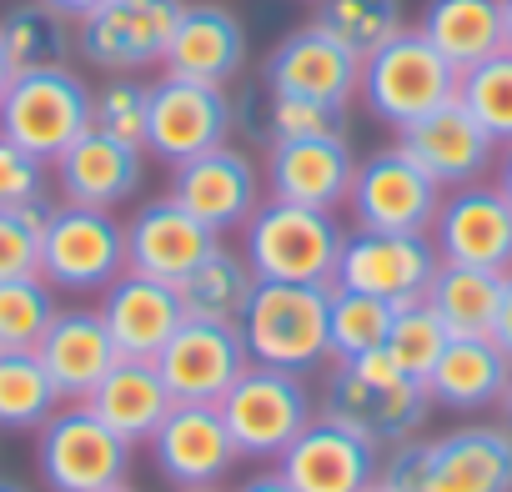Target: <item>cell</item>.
<instances>
[{"instance_id": "cell-1", "label": "cell", "mask_w": 512, "mask_h": 492, "mask_svg": "<svg viewBox=\"0 0 512 492\" xmlns=\"http://www.w3.org/2000/svg\"><path fill=\"white\" fill-rule=\"evenodd\" d=\"M377 482L392 492H512V427L462 422L442 437H407L382 452Z\"/></svg>"}, {"instance_id": "cell-2", "label": "cell", "mask_w": 512, "mask_h": 492, "mask_svg": "<svg viewBox=\"0 0 512 492\" xmlns=\"http://www.w3.org/2000/svg\"><path fill=\"white\" fill-rule=\"evenodd\" d=\"M317 412L387 452L427 427L432 397H427V382L407 377L387 352H367V357H347L327 367Z\"/></svg>"}, {"instance_id": "cell-3", "label": "cell", "mask_w": 512, "mask_h": 492, "mask_svg": "<svg viewBox=\"0 0 512 492\" xmlns=\"http://www.w3.org/2000/svg\"><path fill=\"white\" fill-rule=\"evenodd\" d=\"M342 241H347V231H342L337 211H312V206L267 196L241 226V257L251 262L256 282L332 287Z\"/></svg>"}, {"instance_id": "cell-4", "label": "cell", "mask_w": 512, "mask_h": 492, "mask_svg": "<svg viewBox=\"0 0 512 492\" xmlns=\"http://www.w3.org/2000/svg\"><path fill=\"white\" fill-rule=\"evenodd\" d=\"M246 357L256 367H282V372H317L332 362L327 347V287L307 282H256L241 322H236Z\"/></svg>"}, {"instance_id": "cell-5", "label": "cell", "mask_w": 512, "mask_h": 492, "mask_svg": "<svg viewBox=\"0 0 512 492\" xmlns=\"http://www.w3.org/2000/svg\"><path fill=\"white\" fill-rule=\"evenodd\" d=\"M457 71L427 46V36L417 26L397 31L382 51H372L362 61V86H357V101L367 106L372 121L402 131L422 116H432L437 106L457 101Z\"/></svg>"}, {"instance_id": "cell-6", "label": "cell", "mask_w": 512, "mask_h": 492, "mask_svg": "<svg viewBox=\"0 0 512 492\" xmlns=\"http://www.w3.org/2000/svg\"><path fill=\"white\" fill-rule=\"evenodd\" d=\"M91 131V81L76 66H36L16 71L0 96V136L16 141L36 161H56L76 136Z\"/></svg>"}, {"instance_id": "cell-7", "label": "cell", "mask_w": 512, "mask_h": 492, "mask_svg": "<svg viewBox=\"0 0 512 492\" xmlns=\"http://www.w3.org/2000/svg\"><path fill=\"white\" fill-rule=\"evenodd\" d=\"M216 407L246 462H277L302 437V427L317 417V397L302 372L256 367V362L231 382V392Z\"/></svg>"}, {"instance_id": "cell-8", "label": "cell", "mask_w": 512, "mask_h": 492, "mask_svg": "<svg viewBox=\"0 0 512 492\" xmlns=\"http://www.w3.org/2000/svg\"><path fill=\"white\" fill-rule=\"evenodd\" d=\"M126 272V221L96 206H51L41 236V277L56 292L96 297Z\"/></svg>"}, {"instance_id": "cell-9", "label": "cell", "mask_w": 512, "mask_h": 492, "mask_svg": "<svg viewBox=\"0 0 512 492\" xmlns=\"http://www.w3.org/2000/svg\"><path fill=\"white\" fill-rule=\"evenodd\" d=\"M36 467L51 492H101L126 482L131 442L116 437L86 402H61L36 427Z\"/></svg>"}, {"instance_id": "cell-10", "label": "cell", "mask_w": 512, "mask_h": 492, "mask_svg": "<svg viewBox=\"0 0 512 492\" xmlns=\"http://www.w3.org/2000/svg\"><path fill=\"white\" fill-rule=\"evenodd\" d=\"M186 0H106L76 21V56L106 76H141L161 66Z\"/></svg>"}, {"instance_id": "cell-11", "label": "cell", "mask_w": 512, "mask_h": 492, "mask_svg": "<svg viewBox=\"0 0 512 492\" xmlns=\"http://www.w3.org/2000/svg\"><path fill=\"white\" fill-rule=\"evenodd\" d=\"M236 131V96L226 86L181 81L166 76L151 81V111H146V156L161 166H181L211 146H226Z\"/></svg>"}, {"instance_id": "cell-12", "label": "cell", "mask_w": 512, "mask_h": 492, "mask_svg": "<svg viewBox=\"0 0 512 492\" xmlns=\"http://www.w3.org/2000/svg\"><path fill=\"white\" fill-rule=\"evenodd\" d=\"M437 267H442V257L427 231H362L357 226L342 241L332 287H352V292L402 307V302L427 297Z\"/></svg>"}, {"instance_id": "cell-13", "label": "cell", "mask_w": 512, "mask_h": 492, "mask_svg": "<svg viewBox=\"0 0 512 492\" xmlns=\"http://www.w3.org/2000/svg\"><path fill=\"white\" fill-rule=\"evenodd\" d=\"M166 196L186 216H196L206 231L231 236L251 221L256 206H262V166L226 141V146H211V151L171 166Z\"/></svg>"}, {"instance_id": "cell-14", "label": "cell", "mask_w": 512, "mask_h": 492, "mask_svg": "<svg viewBox=\"0 0 512 492\" xmlns=\"http://www.w3.org/2000/svg\"><path fill=\"white\" fill-rule=\"evenodd\" d=\"M347 206L362 231H432L442 186L392 141V146L372 151L367 161H357Z\"/></svg>"}, {"instance_id": "cell-15", "label": "cell", "mask_w": 512, "mask_h": 492, "mask_svg": "<svg viewBox=\"0 0 512 492\" xmlns=\"http://www.w3.org/2000/svg\"><path fill=\"white\" fill-rule=\"evenodd\" d=\"M427 236L442 262L482 267V272H502V277L512 272V206L492 181L442 191V206H437Z\"/></svg>"}, {"instance_id": "cell-16", "label": "cell", "mask_w": 512, "mask_h": 492, "mask_svg": "<svg viewBox=\"0 0 512 492\" xmlns=\"http://www.w3.org/2000/svg\"><path fill=\"white\" fill-rule=\"evenodd\" d=\"M146 447H151L156 472L171 487H221L241 462L226 432V417L211 402H171V412L161 417Z\"/></svg>"}, {"instance_id": "cell-17", "label": "cell", "mask_w": 512, "mask_h": 492, "mask_svg": "<svg viewBox=\"0 0 512 492\" xmlns=\"http://www.w3.org/2000/svg\"><path fill=\"white\" fill-rule=\"evenodd\" d=\"M256 86L272 96H302V101H322V106L347 111L357 101V86H362V61L347 46H337L322 26L307 21L302 31H292L272 46Z\"/></svg>"}, {"instance_id": "cell-18", "label": "cell", "mask_w": 512, "mask_h": 492, "mask_svg": "<svg viewBox=\"0 0 512 492\" xmlns=\"http://www.w3.org/2000/svg\"><path fill=\"white\" fill-rule=\"evenodd\" d=\"M352 176H357V151L347 131L312 136V141H277L262 156V186L272 191V201H292L312 211L347 206Z\"/></svg>"}, {"instance_id": "cell-19", "label": "cell", "mask_w": 512, "mask_h": 492, "mask_svg": "<svg viewBox=\"0 0 512 492\" xmlns=\"http://www.w3.org/2000/svg\"><path fill=\"white\" fill-rule=\"evenodd\" d=\"M251 367L246 342L236 327L221 322H181L176 337L156 352V372L171 392V402H221L231 392V382Z\"/></svg>"}, {"instance_id": "cell-20", "label": "cell", "mask_w": 512, "mask_h": 492, "mask_svg": "<svg viewBox=\"0 0 512 492\" xmlns=\"http://www.w3.org/2000/svg\"><path fill=\"white\" fill-rule=\"evenodd\" d=\"M397 146L442 186H472V181H487V171L497 166V141L477 126V116L462 106V101H447L437 106L432 116L412 121L397 131Z\"/></svg>"}, {"instance_id": "cell-21", "label": "cell", "mask_w": 512, "mask_h": 492, "mask_svg": "<svg viewBox=\"0 0 512 492\" xmlns=\"http://www.w3.org/2000/svg\"><path fill=\"white\" fill-rule=\"evenodd\" d=\"M377 467H382V447H372L367 437H357L352 427H342L322 412L277 457V472L297 492H362L377 482Z\"/></svg>"}, {"instance_id": "cell-22", "label": "cell", "mask_w": 512, "mask_h": 492, "mask_svg": "<svg viewBox=\"0 0 512 492\" xmlns=\"http://www.w3.org/2000/svg\"><path fill=\"white\" fill-rule=\"evenodd\" d=\"M51 176H56V191L61 201L71 206H96V211H116L126 206L141 181H146V151L141 146H126L106 131H86L76 136L56 161H51Z\"/></svg>"}, {"instance_id": "cell-23", "label": "cell", "mask_w": 512, "mask_h": 492, "mask_svg": "<svg viewBox=\"0 0 512 492\" xmlns=\"http://www.w3.org/2000/svg\"><path fill=\"white\" fill-rule=\"evenodd\" d=\"M221 236L206 231L196 216H186L171 196H156L126 216V272L156 277V282H181Z\"/></svg>"}, {"instance_id": "cell-24", "label": "cell", "mask_w": 512, "mask_h": 492, "mask_svg": "<svg viewBox=\"0 0 512 492\" xmlns=\"http://www.w3.org/2000/svg\"><path fill=\"white\" fill-rule=\"evenodd\" d=\"M101 322H106V332H111L121 357L156 362V352L176 337L186 312H181V292L171 282H156V277H141V272H121L101 292Z\"/></svg>"}, {"instance_id": "cell-25", "label": "cell", "mask_w": 512, "mask_h": 492, "mask_svg": "<svg viewBox=\"0 0 512 492\" xmlns=\"http://www.w3.org/2000/svg\"><path fill=\"white\" fill-rule=\"evenodd\" d=\"M166 76L181 81H206V86H231L246 71V26L236 11L226 6H186L166 56H161Z\"/></svg>"}, {"instance_id": "cell-26", "label": "cell", "mask_w": 512, "mask_h": 492, "mask_svg": "<svg viewBox=\"0 0 512 492\" xmlns=\"http://www.w3.org/2000/svg\"><path fill=\"white\" fill-rule=\"evenodd\" d=\"M36 357H41L46 377L56 382L61 402H86L91 387L121 362V352L101 322V307H56Z\"/></svg>"}, {"instance_id": "cell-27", "label": "cell", "mask_w": 512, "mask_h": 492, "mask_svg": "<svg viewBox=\"0 0 512 492\" xmlns=\"http://www.w3.org/2000/svg\"><path fill=\"white\" fill-rule=\"evenodd\" d=\"M507 382L512 357L492 337H447L437 367L427 372V397L447 412H487L502 402Z\"/></svg>"}, {"instance_id": "cell-28", "label": "cell", "mask_w": 512, "mask_h": 492, "mask_svg": "<svg viewBox=\"0 0 512 492\" xmlns=\"http://www.w3.org/2000/svg\"><path fill=\"white\" fill-rule=\"evenodd\" d=\"M86 407H91L116 437H126V442L136 447V442H151V432H156L161 417L171 412V392H166L156 362L121 357V362L91 387Z\"/></svg>"}, {"instance_id": "cell-29", "label": "cell", "mask_w": 512, "mask_h": 492, "mask_svg": "<svg viewBox=\"0 0 512 492\" xmlns=\"http://www.w3.org/2000/svg\"><path fill=\"white\" fill-rule=\"evenodd\" d=\"M417 31L462 76L502 51V0H427Z\"/></svg>"}, {"instance_id": "cell-30", "label": "cell", "mask_w": 512, "mask_h": 492, "mask_svg": "<svg viewBox=\"0 0 512 492\" xmlns=\"http://www.w3.org/2000/svg\"><path fill=\"white\" fill-rule=\"evenodd\" d=\"M181 292V312L191 322H221V327H236L251 292H256V272L251 262L241 257V246H226L216 241L211 252L176 282Z\"/></svg>"}, {"instance_id": "cell-31", "label": "cell", "mask_w": 512, "mask_h": 492, "mask_svg": "<svg viewBox=\"0 0 512 492\" xmlns=\"http://www.w3.org/2000/svg\"><path fill=\"white\" fill-rule=\"evenodd\" d=\"M502 272H482V267H457L442 262L432 287H427V307L442 317L447 337H492V317L502 302Z\"/></svg>"}, {"instance_id": "cell-32", "label": "cell", "mask_w": 512, "mask_h": 492, "mask_svg": "<svg viewBox=\"0 0 512 492\" xmlns=\"http://www.w3.org/2000/svg\"><path fill=\"white\" fill-rule=\"evenodd\" d=\"M0 46L16 71L36 66H71L76 56V21L61 16L46 0H16L0 11Z\"/></svg>"}, {"instance_id": "cell-33", "label": "cell", "mask_w": 512, "mask_h": 492, "mask_svg": "<svg viewBox=\"0 0 512 492\" xmlns=\"http://www.w3.org/2000/svg\"><path fill=\"white\" fill-rule=\"evenodd\" d=\"M312 26H322L337 46H347L357 61H367L372 51H382L397 31H407L402 21V0H312Z\"/></svg>"}, {"instance_id": "cell-34", "label": "cell", "mask_w": 512, "mask_h": 492, "mask_svg": "<svg viewBox=\"0 0 512 492\" xmlns=\"http://www.w3.org/2000/svg\"><path fill=\"white\" fill-rule=\"evenodd\" d=\"M392 302L352 292V287H327V347L332 362L347 357H367L387 347V327H392Z\"/></svg>"}, {"instance_id": "cell-35", "label": "cell", "mask_w": 512, "mask_h": 492, "mask_svg": "<svg viewBox=\"0 0 512 492\" xmlns=\"http://www.w3.org/2000/svg\"><path fill=\"white\" fill-rule=\"evenodd\" d=\"M61 407L36 352H0V432H36Z\"/></svg>"}, {"instance_id": "cell-36", "label": "cell", "mask_w": 512, "mask_h": 492, "mask_svg": "<svg viewBox=\"0 0 512 492\" xmlns=\"http://www.w3.org/2000/svg\"><path fill=\"white\" fill-rule=\"evenodd\" d=\"M56 317V287L46 277L0 282V352H36Z\"/></svg>"}, {"instance_id": "cell-37", "label": "cell", "mask_w": 512, "mask_h": 492, "mask_svg": "<svg viewBox=\"0 0 512 492\" xmlns=\"http://www.w3.org/2000/svg\"><path fill=\"white\" fill-rule=\"evenodd\" d=\"M457 101L477 116V126H482L497 146H507V141H512V51L502 46L497 56H487V61H477L472 71H462Z\"/></svg>"}, {"instance_id": "cell-38", "label": "cell", "mask_w": 512, "mask_h": 492, "mask_svg": "<svg viewBox=\"0 0 512 492\" xmlns=\"http://www.w3.org/2000/svg\"><path fill=\"white\" fill-rule=\"evenodd\" d=\"M442 347H447V327H442V317L427 307V297L402 302V307L392 312V327H387V347H382V352H387L407 377L427 382V372L437 367Z\"/></svg>"}, {"instance_id": "cell-39", "label": "cell", "mask_w": 512, "mask_h": 492, "mask_svg": "<svg viewBox=\"0 0 512 492\" xmlns=\"http://www.w3.org/2000/svg\"><path fill=\"white\" fill-rule=\"evenodd\" d=\"M146 111H151V81L106 76L101 86H91V126L141 151H146Z\"/></svg>"}, {"instance_id": "cell-40", "label": "cell", "mask_w": 512, "mask_h": 492, "mask_svg": "<svg viewBox=\"0 0 512 492\" xmlns=\"http://www.w3.org/2000/svg\"><path fill=\"white\" fill-rule=\"evenodd\" d=\"M46 201L0 206V282L41 277V236H46Z\"/></svg>"}, {"instance_id": "cell-41", "label": "cell", "mask_w": 512, "mask_h": 492, "mask_svg": "<svg viewBox=\"0 0 512 492\" xmlns=\"http://www.w3.org/2000/svg\"><path fill=\"white\" fill-rule=\"evenodd\" d=\"M51 166L26 156L16 141L0 136V206H31V201H46L51 191Z\"/></svg>"}, {"instance_id": "cell-42", "label": "cell", "mask_w": 512, "mask_h": 492, "mask_svg": "<svg viewBox=\"0 0 512 492\" xmlns=\"http://www.w3.org/2000/svg\"><path fill=\"white\" fill-rule=\"evenodd\" d=\"M492 342L512 357V272L502 282V302H497V317H492Z\"/></svg>"}, {"instance_id": "cell-43", "label": "cell", "mask_w": 512, "mask_h": 492, "mask_svg": "<svg viewBox=\"0 0 512 492\" xmlns=\"http://www.w3.org/2000/svg\"><path fill=\"white\" fill-rule=\"evenodd\" d=\"M236 492H297V487H292V482H287V477L272 467V472H256V477H246Z\"/></svg>"}, {"instance_id": "cell-44", "label": "cell", "mask_w": 512, "mask_h": 492, "mask_svg": "<svg viewBox=\"0 0 512 492\" xmlns=\"http://www.w3.org/2000/svg\"><path fill=\"white\" fill-rule=\"evenodd\" d=\"M492 186L507 196V206H512V141L497 151V166H492Z\"/></svg>"}, {"instance_id": "cell-45", "label": "cell", "mask_w": 512, "mask_h": 492, "mask_svg": "<svg viewBox=\"0 0 512 492\" xmlns=\"http://www.w3.org/2000/svg\"><path fill=\"white\" fill-rule=\"evenodd\" d=\"M46 6H56L61 16H71V21H81V16H91L96 6H106V0H46Z\"/></svg>"}, {"instance_id": "cell-46", "label": "cell", "mask_w": 512, "mask_h": 492, "mask_svg": "<svg viewBox=\"0 0 512 492\" xmlns=\"http://www.w3.org/2000/svg\"><path fill=\"white\" fill-rule=\"evenodd\" d=\"M11 76H16V66H11V56H6V46H0V96L11 91Z\"/></svg>"}, {"instance_id": "cell-47", "label": "cell", "mask_w": 512, "mask_h": 492, "mask_svg": "<svg viewBox=\"0 0 512 492\" xmlns=\"http://www.w3.org/2000/svg\"><path fill=\"white\" fill-rule=\"evenodd\" d=\"M502 46L512 51V0H502Z\"/></svg>"}, {"instance_id": "cell-48", "label": "cell", "mask_w": 512, "mask_h": 492, "mask_svg": "<svg viewBox=\"0 0 512 492\" xmlns=\"http://www.w3.org/2000/svg\"><path fill=\"white\" fill-rule=\"evenodd\" d=\"M0 492H31L21 477H6V472H0Z\"/></svg>"}, {"instance_id": "cell-49", "label": "cell", "mask_w": 512, "mask_h": 492, "mask_svg": "<svg viewBox=\"0 0 512 492\" xmlns=\"http://www.w3.org/2000/svg\"><path fill=\"white\" fill-rule=\"evenodd\" d=\"M497 407H502V422L512 427V382H507V392H502V402H497Z\"/></svg>"}, {"instance_id": "cell-50", "label": "cell", "mask_w": 512, "mask_h": 492, "mask_svg": "<svg viewBox=\"0 0 512 492\" xmlns=\"http://www.w3.org/2000/svg\"><path fill=\"white\" fill-rule=\"evenodd\" d=\"M101 492H141V487H131V482H111V487H101Z\"/></svg>"}, {"instance_id": "cell-51", "label": "cell", "mask_w": 512, "mask_h": 492, "mask_svg": "<svg viewBox=\"0 0 512 492\" xmlns=\"http://www.w3.org/2000/svg\"><path fill=\"white\" fill-rule=\"evenodd\" d=\"M176 492H226V487H176Z\"/></svg>"}, {"instance_id": "cell-52", "label": "cell", "mask_w": 512, "mask_h": 492, "mask_svg": "<svg viewBox=\"0 0 512 492\" xmlns=\"http://www.w3.org/2000/svg\"><path fill=\"white\" fill-rule=\"evenodd\" d=\"M362 492H392V487H387V482H372V487H362Z\"/></svg>"}]
</instances>
